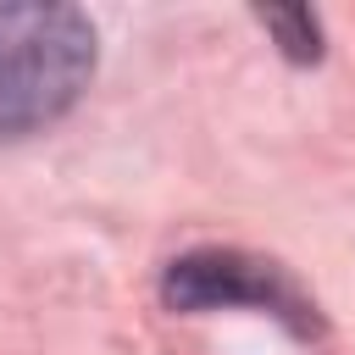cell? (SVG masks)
<instances>
[{
  "mask_svg": "<svg viewBox=\"0 0 355 355\" xmlns=\"http://www.w3.org/2000/svg\"><path fill=\"white\" fill-rule=\"evenodd\" d=\"M161 294L172 311H227V305H255V311H272L277 322H288L294 333H311L316 316L305 311V300L277 277V266L266 261H250L239 250H194V255H178L161 277Z\"/></svg>",
  "mask_w": 355,
  "mask_h": 355,
  "instance_id": "cell-2",
  "label": "cell"
},
{
  "mask_svg": "<svg viewBox=\"0 0 355 355\" xmlns=\"http://www.w3.org/2000/svg\"><path fill=\"white\" fill-rule=\"evenodd\" d=\"M94 22L78 6H0V139L50 128L94 78Z\"/></svg>",
  "mask_w": 355,
  "mask_h": 355,
  "instance_id": "cell-1",
  "label": "cell"
},
{
  "mask_svg": "<svg viewBox=\"0 0 355 355\" xmlns=\"http://www.w3.org/2000/svg\"><path fill=\"white\" fill-rule=\"evenodd\" d=\"M255 17H261L266 33H277V44H283L288 61H316L322 55V22L305 6H294V11H255Z\"/></svg>",
  "mask_w": 355,
  "mask_h": 355,
  "instance_id": "cell-3",
  "label": "cell"
}]
</instances>
